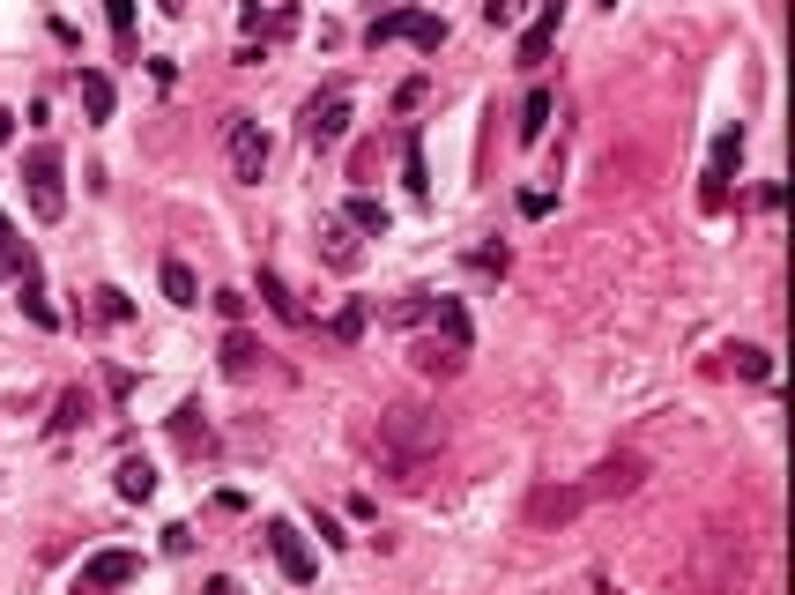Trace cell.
Segmentation results:
<instances>
[{"label":"cell","mask_w":795,"mask_h":595,"mask_svg":"<svg viewBox=\"0 0 795 595\" xmlns=\"http://www.w3.org/2000/svg\"><path fill=\"white\" fill-rule=\"evenodd\" d=\"M439 447H447V425L417 410V402H402V410H387L379 417V462L394 484H424V469L439 462Z\"/></svg>","instance_id":"1"},{"label":"cell","mask_w":795,"mask_h":595,"mask_svg":"<svg viewBox=\"0 0 795 595\" xmlns=\"http://www.w3.org/2000/svg\"><path fill=\"white\" fill-rule=\"evenodd\" d=\"M23 179H30L38 223H60V216H68V179H60V149H52V142H38V149L23 157Z\"/></svg>","instance_id":"2"},{"label":"cell","mask_w":795,"mask_h":595,"mask_svg":"<svg viewBox=\"0 0 795 595\" xmlns=\"http://www.w3.org/2000/svg\"><path fill=\"white\" fill-rule=\"evenodd\" d=\"M372 45H394V38H409L424 45V52H439L447 45V23L439 15H424V8H387V15H372V31H365Z\"/></svg>","instance_id":"3"},{"label":"cell","mask_w":795,"mask_h":595,"mask_svg":"<svg viewBox=\"0 0 795 595\" xmlns=\"http://www.w3.org/2000/svg\"><path fill=\"white\" fill-rule=\"evenodd\" d=\"M297 127H305V142H342L350 134V89L328 83L320 97H305V120Z\"/></svg>","instance_id":"4"},{"label":"cell","mask_w":795,"mask_h":595,"mask_svg":"<svg viewBox=\"0 0 795 595\" xmlns=\"http://www.w3.org/2000/svg\"><path fill=\"white\" fill-rule=\"evenodd\" d=\"M142 573V558L134 551H97V558H83V573H75V588L68 595H112V588H126Z\"/></svg>","instance_id":"5"},{"label":"cell","mask_w":795,"mask_h":595,"mask_svg":"<svg viewBox=\"0 0 795 595\" xmlns=\"http://www.w3.org/2000/svg\"><path fill=\"white\" fill-rule=\"evenodd\" d=\"M260 171H268V134H260V120H231V179L238 186H260Z\"/></svg>","instance_id":"6"},{"label":"cell","mask_w":795,"mask_h":595,"mask_svg":"<svg viewBox=\"0 0 795 595\" xmlns=\"http://www.w3.org/2000/svg\"><path fill=\"white\" fill-rule=\"evenodd\" d=\"M639 476H647V469H639V454H610V462L595 469L587 484H573V491H580V499H625Z\"/></svg>","instance_id":"7"},{"label":"cell","mask_w":795,"mask_h":595,"mask_svg":"<svg viewBox=\"0 0 795 595\" xmlns=\"http://www.w3.org/2000/svg\"><path fill=\"white\" fill-rule=\"evenodd\" d=\"M736 165H744V134L721 127V134H713V165H707V209L729 202V171H736Z\"/></svg>","instance_id":"8"},{"label":"cell","mask_w":795,"mask_h":595,"mask_svg":"<svg viewBox=\"0 0 795 595\" xmlns=\"http://www.w3.org/2000/svg\"><path fill=\"white\" fill-rule=\"evenodd\" d=\"M268 551H276V566H283V573H291L297 588H305V581H313V551H305V536H297L291 521H268Z\"/></svg>","instance_id":"9"},{"label":"cell","mask_w":795,"mask_h":595,"mask_svg":"<svg viewBox=\"0 0 795 595\" xmlns=\"http://www.w3.org/2000/svg\"><path fill=\"white\" fill-rule=\"evenodd\" d=\"M558 23H565V0H543V15H536V23H528V38H521V68H543Z\"/></svg>","instance_id":"10"},{"label":"cell","mask_w":795,"mask_h":595,"mask_svg":"<svg viewBox=\"0 0 795 595\" xmlns=\"http://www.w3.org/2000/svg\"><path fill=\"white\" fill-rule=\"evenodd\" d=\"M409 357H417V373H431V380H454V373H461V350H454V342H417Z\"/></svg>","instance_id":"11"},{"label":"cell","mask_w":795,"mask_h":595,"mask_svg":"<svg viewBox=\"0 0 795 595\" xmlns=\"http://www.w3.org/2000/svg\"><path fill=\"white\" fill-rule=\"evenodd\" d=\"M320 254H328V268H357V239H350V223H320Z\"/></svg>","instance_id":"12"},{"label":"cell","mask_w":795,"mask_h":595,"mask_svg":"<svg viewBox=\"0 0 795 595\" xmlns=\"http://www.w3.org/2000/svg\"><path fill=\"white\" fill-rule=\"evenodd\" d=\"M15 276H23V313H30V320H38V328H52V320H60V313H52V305H45V283H38V260H23V268H15Z\"/></svg>","instance_id":"13"},{"label":"cell","mask_w":795,"mask_h":595,"mask_svg":"<svg viewBox=\"0 0 795 595\" xmlns=\"http://www.w3.org/2000/svg\"><path fill=\"white\" fill-rule=\"evenodd\" d=\"M149 491H157V469L142 462V454H126V462H120V499H134V507H142Z\"/></svg>","instance_id":"14"},{"label":"cell","mask_w":795,"mask_h":595,"mask_svg":"<svg viewBox=\"0 0 795 595\" xmlns=\"http://www.w3.org/2000/svg\"><path fill=\"white\" fill-rule=\"evenodd\" d=\"M402 186H409V194H431V171H424V142H417V127L402 134Z\"/></svg>","instance_id":"15"},{"label":"cell","mask_w":795,"mask_h":595,"mask_svg":"<svg viewBox=\"0 0 795 595\" xmlns=\"http://www.w3.org/2000/svg\"><path fill=\"white\" fill-rule=\"evenodd\" d=\"M543 127H550V89H528L521 97V142H543Z\"/></svg>","instance_id":"16"},{"label":"cell","mask_w":795,"mask_h":595,"mask_svg":"<svg viewBox=\"0 0 795 595\" xmlns=\"http://www.w3.org/2000/svg\"><path fill=\"white\" fill-rule=\"evenodd\" d=\"M83 105H89V120H112V75H97V68H83Z\"/></svg>","instance_id":"17"},{"label":"cell","mask_w":795,"mask_h":595,"mask_svg":"<svg viewBox=\"0 0 795 595\" xmlns=\"http://www.w3.org/2000/svg\"><path fill=\"white\" fill-rule=\"evenodd\" d=\"M350 231H372V239H387V209H379L372 194H350V216H342Z\"/></svg>","instance_id":"18"},{"label":"cell","mask_w":795,"mask_h":595,"mask_svg":"<svg viewBox=\"0 0 795 595\" xmlns=\"http://www.w3.org/2000/svg\"><path fill=\"white\" fill-rule=\"evenodd\" d=\"M164 298H171V305H201V283H194L186 260H164Z\"/></svg>","instance_id":"19"},{"label":"cell","mask_w":795,"mask_h":595,"mask_svg":"<svg viewBox=\"0 0 795 595\" xmlns=\"http://www.w3.org/2000/svg\"><path fill=\"white\" fill-rule=\"evenodd\" d=\"M580 507H587L580 491H536V507H528V513H536V521H573Z\"/></svg>","instance_id":"20"},{"label":"cell","mask_w":795,"mask_h":595,"mask_svg":"<svg viewBox=\"0 0 795 595\" xmlns=\"http://www.w3.org/2000/svg\"><path fill=\"white\" fill-rule=\"evenodd\" d=\"M260 298L276 305V320H291V328H297V320H305V313H297V298L283 291V276H276V268H260Z\"/></svg>","instance_id":"21"},{"label":"cell","mask_w":795,"mask_h":595,"mask_svg":"<svg viewBox=\"0 0 795 595\" xmlns=\"http://www.w3.org/2000/svg\"><path fill=\"white\" fill-rule=\"evenodd\" d=\"M253 357H260V342H253L246 328H231V336H223V373H253Z\"/></svg>","instance_id":"22"},{"label":"cell","mask_w":795,"mask_h":595,"mask_svg":"<svg viewBox=\"0 0 795 595\" xmlns=\"http://www.w3.org/2000/svg\"><path fill=\"white\" fill-rule=\"evenodd\" d=\"M105 15H112V38H120V52H134V0H105Z\"/></svg>","instance_id":"23"},{"label":"cell","mask_w":795,"mask_h":595,"mask_svg":"<svg viewBox=\"0 0 795 595\" xmlns=\"http://www.w3.org/2000/svg\"><path fill=\"white\" fill-rule=\"evenodd\" d=\"M729 357H736V373H744V380H773V357H766V350H751V342H744V350H729Z\"/></svg>","instance_id":"24"},{"label":"cell","mask_w":795,"mask_h":595,"mask_svg":"<svg viewBox=\"0 0 795 595\" xmlns=\"http://www.w3.org/2000/svg\"><path fill=\"white\" fill-rule=\"evenodd\" d=\"M171 432H179V447H201V439H209V425H201V410H194V402L171 417Z\"/></svg>","instance_id":"25"},{"label":"cell","mask_w":795,"mask_h":595,"mask_svg":"<svg viewBox=\"0 0 795 595\" xmlns=\"http://www.w3.org/2000/svg\"><path fill=\"white\" fill-rule=\"evenodd\" d=\"M357 336H365V298H350L335 313V342H357Z\"/></svg>","instance_id":"26"},{"label":"cell","mask_w":795,"mask_h":595,"mask_svg":"<svg viewBox=\"0 0 795 595\" xmlns=\"http://www.w3.org/2000/svg\"><path fill=\"white\" fill-rule=\"evenodd\" d=\"M97 320H134V298L126 291H97Z\"/></svg>","instance_id":"27"},{"label":"cell","mask_w":795,"mask_h":595,"mask_svg":"<svg viewBox=\"0 0 795 595\" xmlns=\"http://www.w3.org/2000/svg\"><path fill=\"white\" fill-rule=\"evenodd\" d=\"M484 23H491V31H513V23H521V0H484Z\"/></svg>","instance_id":"28"},{"label":"cell","mask_w":795,"mask_h":595,"mask_svg":"<svg viewBox=\"0 0 795 595\" xmlns=\"http://www.w3.org/2000/svg\"><path fill=\"white\" fill-rule=\"evenodd\" d=\"M216 313H223V320L238 328V320H246V291H216Z\"/></svg>","instance_id":"29"},{"label":"cell","mask_w":795,"mask_h":595,"mask_svg":"<svg viewBox=\"0 0 795 595\" xmlns=\"http://www.w3.org/2000/svg\"><path fill=\"white\" fill-rule=\"evenodd\" d=\"M83 410H89L83 394H60V417H52V425H60V432H68V425H83Z\"/></svg>","instance_id":"30"},{"label":"cell","mask_w":795,"mask_h":595,"mask_svg":"<svg viewBox=\"0 0 795 595\" xmlns=\"http://www.w3.org/2000/svg\"><path fill=\"white\" fill-rule=\"evenodd\" d=\"M201 595H238V588H231V581H223V573H216V581H209V588H201Z\"/></svg>","instance_id":"31"},{"label":"cell","mask_w":795,"mask_h":595,"mask_svg":"<svg viewBox=\"0 0 795 595\" xmlns=\"http://www.w3.org/2000/svg\"><path fill=\"white\" fill-rule=\"evenodd\" d=\"M8 134H15V112H8V105H0V142H8Z\"/></svg>","instance_id":"32"},{"label":"cell","mask_w":795,"mask_h":595,"mask_svg":"<svg viewBox=\"0 0 795 595\" xmlns=\"http://www.w3.org/2000/svg\"><path fill=\"white\" fill-rule=\"evenodd\" d=\"M602 8H617V0H602Z\"/></svg>","instance_id":"33"}]
</instances>
